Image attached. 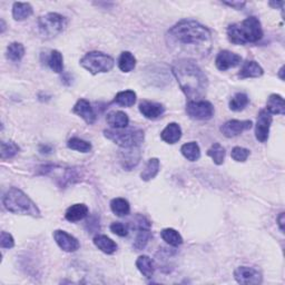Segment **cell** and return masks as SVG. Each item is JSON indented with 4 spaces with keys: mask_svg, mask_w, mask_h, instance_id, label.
I'll return each instance as SVG.
<instances>
[{
    "mask_svg": "<svg viewBox=\"0 0 285 285\" xmlns=\"http://www.w3.org/2000/svg\"><path fill=\"white\" fill-rule=\"evenodd\" d=\"M168 46L184 55L203 58L212 50V33L196 20L184 19L175 24L166 33Z\"/></svg>",
    "mask_w": 285,
    "mask_h": 285,
    "instance_id": "6da1fadb",
    "label": "cell"
},
{
    "mask_svg": "<svg viewBox=\"0 0 285 285\" xmlns=\"http://www.w3.org/2000/svg\"><path fill=\"white\" fill-rule=\"evenodd\" d=\"M172 72L182 92L189 100H201L206 95V75L193 59L180 58L172 65Z\"/></svg>",
    "mask_w": 285,
    "mask_h": 285,
    "instance_id": "7a4b0ae2",
    "label": "cell"
},
{
    "mask_svg": "<svg viewBox=\"0 0 285 285\" xmlns=\"http://www.w3.org/2000/svg\"><path fill=\"white\" fill-rule=\"evenodd\" d=\"M228 40L234 45H246L257 43L263 37V29L259 18L247 17L241 23L227 27Z\"/></svg>",
    "mask_w": 285,
    "mask_h": 285,
    "instance_id": "3957f363",
    "label": "cell"
},
{
    "mask_svg": "<svg viewBox=\"0 0 285 285\" xmlns=\"http://www.w3.org/2000/svg\"><path fill=\"white\" fill-rule=\"evenodd\" d=\"M3 204L7 211L12 214L27 215L35 219L42 216L36 203L18 187H10L4 194Z\"/></svg>",
    "mask_w": 285,
    "mask_h": 285,
    "instance_id": "277c9868",
    "label": "cell"
},
{
    "mask_svg": "<svg viewBox=\"0 0 285 285\" xmlns=\"http://www.w3.org/2000/svg\"><path fill=\"white\" fill-rule=\"evenodd\" d=\"M104 136L121 148L139 147L145 138L144 131L139 128H120L105 130Z\"/></svg>",
    "mask_w": 285,
    "mask_h": 285,
    "instance_id": "5b68a950",
    "label": "cell"
},
{
    "mask_svg": "<svg viewBox=\"0 0 285 285\" xmlns=\"http://www.w3.org/2000/svg\"><path fill=\"white\" fill-rule=\"evenodd\" d=\"M68 24V19L57 12H49L39 17L38 31L45 39H51L62 33Z\"/></svg>",
    "mask_w": 285,
    "mask_h": 285,
    "instance_id": "8992f818",
    "label": "cell"
},
{
    "mask_svg": "<svg viewBox=\"0 0 285 285\" xmlns=\"http://www.w3.org/2000/svg\"><path fill=\"white\" fill-rule=\"evenodd\" d=\"M80 66L92 75H97L111 72L115 66V60L101 51H90L80 59Z\"/></svg>",
    "mask_w": 285,
    "mask_h": 285,
    "instance_id": "52a82bcc",
    "label": "cell"
},
{
    "mask_svg": "<svg viewBox=\"0 0 285 285\" xmlns=\"http://www.w3.org/2000/svg\"><path fill=\"white\" fill-rule=\"evenodd\" d=\"M39 174L51 176L62 187L80 181L79 169L75 167H62L57 165H44L39 167Z\"/></svg>",
    "mask_w": 285,
    "mask_h": 285,
    "instance_id": "ba28073f",
    "label": "cell"
},
{
    "mask_svg": "<svg viewBox=\"0 0 285 285\" xmlns=\"http://www.w3.org/2000/svg\"><path fill=\"white\" fill-rule=\"evenodd\" d=\"M186 114L195 120H208L214 116V106L207 100H189L186 104Z\"/></svg>",
    "mask_w": 285,
    "mask_h": 285,
    "instance_id": "9c48e42d",
    "label": "cell"
},
{
    "mask_svg": "<svg viewBox=\"0 0 285 285\" xmlns=\"http://www.w3.org/2000/svg\"><path fill=\"white\" fill-rule=\"evenodd\" d=\"M272 115H271L266 110L260 111L257 115L256 125H255V137L261 142H265L270 136V128L272 125Z\"/></svg>",
    "mask_w": 285,
    "mask_h": 285,
    "instance_id": "30bf717a",
    "label": "cell"
},
{
    "mask_svg": "<svg viewBox=\"0 0 285 285\" xmlns=\"http://www.w3.org/2000/svg\"><path fill=\"white\" fill-rule=\"evenodd\" d=\"M234 279L239 284L256 285L262 283V274L253 268L239 266L234 271Z\"/></svg>",
    "mask_w": 285,
    "mask_h": 285,
    "instance_id": "8fae6325",
    "label": "cell"
},
{
    "mask_svg": "<svg viewBox=\"0 0 285 285\" xmlns=\"http://www.w3.org/2000/svg\"><path fill=\"white\" fill-rule=\"evenodd\" d=\"M252 126H253L252 120L230 119L221 126V133L227 138H233L239 136V135H241L243 132L251 130Z\"/></svg>",
    "mask_w": 285,
    "mask_h": 285,
    "instance_id": "7c38bea8",
    "label": "cell"
},
{
    "mask_svg": "<svg viewBox=\"0 0 285 285\" xmlns=\"http://www.w3.org/2000/svg\"><path fill=\"white\" fill-rule=\"evenodd\" d=\"M242 57L237 54H234L229 50H222L215 58L216 68L221 72H226L229 68H235L241 65Z\"/></svg>",
    "mask_w": 285,
    "mask_h": 285,
    "instance_id": "4fadbf2b",
    "label": "cell"
},
{
    "mask_svg": "<svg viewBox=\"0 0 285 285\" xmlns=\"http://www.w3.org/2000/svg\"><path fill=\"white\" fill-rule=\"evenodd\" d=\"M54 240L56 241L57 245L65 252L73 253L79 250L80 244L76 237L68 234L63 229H56L54 232Z\"/></svg>",
    "mask_w": 285,
    "mask_h": 285,
    "instance_id": "5bb4252c",
    "label": "cell"
},
{
    "mask_svg": "<svg viewBox=\"0 0 285 285\" xmlns=\"http://www.w3.org/2000/svg\"><path fill=\"white\" fill-rule=\"evenodd\" d=\"M73 113L83 118L88 125H93L97 119L96 113L94 112L91 103L84 98L77 100V103L73 107Z\"/></svg>",
    "mask_w": 285,
    "mask_h": 285,
    "instance_id": "9a60e30c",
    "label": "cell"
},
{
    "mask_svg": "<svg viewBox=\"0 0 285 285\" xmlns=\"http://www.w3.org/2000/svg\"><path fill=\"white\" fill-rule=\"evenodd\" d=\"M140 114L147 119L155 120L161 118L165 113V107L161 103H155V101L142 100L139 104Z\"/></svg>",
    "mask_w": 285,
    "mask_h": 285,
    "instance_id": "2e32d148",
    "label": "cell"
},
{
    "mask_svg": "<svg viewBox=\"0 0 285 285\" xmlns=\"http://www.w3.org/2000/svg\"><path fill=\"white\" fill-rule=\"evenodd\" d=\"M264 69L261 67L259 63H256L255 60H246L243 64L242 68L239 73V78L246 79V78H259L263 76Z\"/></svg>",
    "mask_w": 285,
    "mask_h": 285,
    "instance_id": "e0dca14e",
    "label": "cell"
},
{
    "mask_svg": "<svg viewBox=\"0 0 285 285\" xmlns=\"http://www.w3.org/2000/svg\"><path fill=\"white\" fill-rule=\"evenodd\" d=\"M182 128L177 123H169L161 133V138L167 144H176L182 138Z\"/></svg>",
    "mask_w": 285,
    "mask_h": 285,
    "instance_id": "ac0fdd59",
    "label": "cell"
},
{
    "mask_svg": "<svg viewBox=\"0 0 285 285\" xmlns=\"http://www.w3.org/2000/svg\"><path fill=\"white\" fill-rule=\"evenodd\" d=\"M140 159V154L137 147L125 148V151L120 154L121 165L127 171H131L133 167L136 166Z\"/></svg>",
    "mask_w": 285,
    "mask_h": 285,
    "instance_id": "d6986e66",
    "label": "cell"
},
{
    "mask_svg": "<svg viewBox=\"0 0 285 285\" xmlns=\"http://www.w3.org/2000/svg\"><path fill=\"white\" fill-rule=\"evenodd\" d=\"M107 124L115 130H120V128H126L130 124V118L128 115L121 111H115L107 114L106 116Z\"/></svg>",
    "mask_w": 285,
    "mask_h": 285,
    "instance_id": "ffe728a7",
    "label": "cell"
},
{
    "mask_svg": "<svg viewBox=\"0 0 285 285\" xmlns=\"http://www.w3.org/2000/svg\"><path fill=\"white\" fill-rule=\"evenodd\" d=\"M90 213L87 205L85 204H74L67 208L65 213V219L70 223H76L81 220H84L85 217Z\"/></svg>",
    "mask_w": 285,
    "mask_h": 285,
    "instance_id": "44dd1931",
    "label": "cell"
},
{
    "mask_svg": "<svg viewBox=\"0 0 285 285\" xmlns=\"http://www.w3.org/2000/svg\"><path fill=\"white\" fill-rule=\"evenodd\" d=\"M93 241L95 246L107 255H112L117 251V244L106 235H96Z\"/></svg>",
    "mask_w": 285,
    "mask_h": 285,
    "instance_id": "7402d4cb",
    "label": "cell"
},
{
    "mask_svg": "<svg viewBox=\"0 0 285 285\" xmlns=\"http://www.w3.org/2000/svg\"><path fill=\"white\" fill-rule=\"evenodd\" d=\"M266 111L271 115H284L285 114V105L284 98L281 95L272 94L270 95L266 101Z\"/></svg>",
    "mask_w": 285,
    "mask_h": 285,
    "instance_id": "603a6c76",
    "label": "cell"
},
{
    "mask_svg": "<svg viewBox=\"0 0 285 285\" xmlns=\"http://www.w3.org/2000/svg\"><path fill=\"white\" fill-rule=\"evenodd\" d=\"M159 168H161V162L158 158L153 157L151 159H148L147 164L145 165L142 172L140 173V179L144 182H149L154 180L156 176L159 173Z\"/></svg>",
    "mask_w": 285,
    "mask_h": 285,
    "instance_id": "cb8c5ba5",
    "label": "cell"
},
{
    "mask_svg": "<svg viewBox=\"0 0 285 285\" xmlns=\"http://www.w3.org/2000/svg\"><path fill=\"white\" fill-rule=\"evenodd\" d=\"M32 13V6L28 3H15L12 5V17L17 22H23L29 18Z\"/></svg>",
    "mask_w": 285,
    "mask_h": 285,
    "instance_id": "d4e9b609",
    "label": "cell"
},
{
    "mask_svg": "<svg viewBox=\"0 0 285 285\" xmlns=\"http://www.w3.org/2000/svg\"><path fill=\"white\" fill-rule=\"evenodd\" d=\"M136 268L146 279H152L155 273V264L151 257L147 255H141L136 260Z\"/></svg>",
    "mask_w": 285,
    "mask_h": 285,
    "instance_id": "484cf974",
    "label": "cell"
},
{
    "mask_svg": "<svg viewBox=\"0 0 285 285\" xmlns=\"http://www.w3.org/2000/svg\"><path fill=\"white\" fill-rule=\"evenodd\" d=\"M182 155L189 161V162H196L201 157V148L196 141H189L181 147Z\"/></svg>",
    "mask_w": 285,
    "mask_h": 285,
    "instance_id": "4316f807",
    "label": "cell"
},
{
    "mask_svg": "<svg viewBox=\"0 0 285 285\" xmlns=\"http://www.w3.org/2000/svg\"><path fill=\"white\" fill-rule=\"evenodd\" d=\"M112 212L118 217H125L131 213V205L127 200L117 198L111 202Z\"/></svg>",
    "mask_w": 285,
    "mask_h": 285,
    "instance_id": "83f0119b",
    "label": "cell"
},
{
    "mask_svg": "<svg viewBox=\"0 0 285 285\" xmlns=\"http://www.w3.org/2000/svg\"><path fill=\"white\" fill-rule=\"evenodd\" d=\"M25 56V47L20 43H11L7 47L6 57L8 58L12 63H18L22 60Z\"/></svg>",
    "mask_w": 285,
    "mask_h": 285,
    "instance_id": "f1b7e54d",
    "label": "cell"
},
{
    "mask_svg": "<svg viewBox=\"0 0 285 285\" xmlns=\"http://www.w3.org/2000/svg\"><path fill=\"white\" fill-rule=\"evenodd\" d=\"M136 66V58L131 51H123L118 58V67L123 73L132 72Z\"/></svg>",
    "mask_w": 285,
    "mask_h": 285,
    "instance_id": "f546056e",
    "label": "cell"
},
{
    "mask_svg": "<svg viewBox=\"0 0 285 285\" xmlns=\"http://www.w3.org/2000/svg\"><path fill=\"white\" fill-rule=\"evenodd\" d=\"M161 236L163 241H165L171 246L177 247L183 244L182 235L174 228H164L161 232Z\"/></svg>",
    "mask_w": 285,
    "mask_h": 285,
    "instance_id": "4dcf8cb0",
    "label": "cell"
},
{
    "mask_svg": "<svg viewBox=\"0 0 285 285\" xmlns=\"http://www.w3.org/2000/svg\"><path fill=\"white\" fill-rule=\"evenodd\" d=\"M136 93L134 91H124L119 92L116 96H115L114 101L119 106L123 107H132L136 103Z\"/></svg>",
    "mask_w": 285,
    "mask_h": 285,
    "instance_id": "1f68e13d",
    "label": "cell"
},
{
    "mask_svg": "<svg viewBox=\"0 0 285 285\" xmlns=\"http://www.w3.org/2000/svg\"><path fill=\"white\" fill-rule=\"evenodd\" d=\"M47 64H48L49 68L52 72H55L56 74H62L64 72L63 54L60 51H58V50H51Z\"/></svg>",
    "mask_w": 285,
    "mask_h": 285,
    "instance_id": "d6a6232c",
    "label": "cell"
},
{
    "mask_svg": "<svg viewBox=\"0 0 285 285\" xmlns=\"http://www.w3.org/2000/svg\"><path fill=\"white\" fill-rule=\"evenodd\" d=\"M250 103V98L245 93H237L229 100V110L233 112H242Z\"/></svg>",
    "mask_w": 285,
    "mask_h": 285,
    "instance_id": "836d02e7",
    "label": "cell"
},
{
    "mask_svg": "<svg viewBox=\"0 0 285 285\" xmlns=\"http://www.w3.org/2000/svg\"><path fill=\"white\" fill-rule=\"evenodd\" d=\"M207 156L213 159L216 165H222L225 159V148H224L220 142H214V144L207 149Z\"/></svg>",
    "mask_w": 285,
    "mask_h": 285,
    "instance_id": "e575fe53",
    "label": "cell"
},
{
    "mask_svg": "<svg viewBox=\"0 0 285 285\" xmlns=\"http://www.w3.org/2000/svg\"><path fill=\"white\" fill-rule=\"evenodd\" d=\"M136 230H137V235H136V239L134 241L133 246L136 251H141L146 247L149 240H151L152 232H151V228H139Z\"/></svg>",
    "mask_w": 285,
    "mask_h": 285,
    "instance_id": "d590c367",
    "label": "cell"
},
{
    "mask_svg": "<svg viewBox=\"0 0 285 285\" xmlns=\"http://www.w3.org/2000/svg\"><path fill=\"white\" fill-rule=\"evenodd\" d=\"M67 147L69 149H73V151H77L80 153H90L93 148L90 141L78 137H72L68 140V142H67Z\"/></svg>",
    "mask_w": 285,
    "mask_h": 285,
    "instance_id": "8d00e7d4",
    "label": "cell"
},
{
    "mask_svg": "<svg viewBox=\"0 0 285 285\" xmlns=\"http://www.w3.org/2000/svg\"><path fill=\"white\" fill-rule=\"evenodd\" d=\"M20 148L19 146L13 141H3L2 142V149H0V155H2V159H9L15 157V156L19 153Z\"/></svg>",
    "mask_w": 285,
    "mask_h": 285,
    "instance_id": "74e56055",
    "label": "cell"
},
{
    "mask_svg": "<svg viewBox=\"0 0 285 285\" xmlns=\"http://www.w3.org/2000/svg\"><path fill=\"white\" fill-rule=\"evenodd\" d=\"M250 155H251V152L248 151L247 148L240 147V146L234 147L232 149V153H230V156H232V158L235 162H239V163H244L245 161H247Z\"/></svg>",
    "mask_w": 285,
    "mask_h": 285,
    "instance_id": "f35d334b",
    "label": "cell"
},
{
    "mask_svg": "<svg viewBox=\"0 0 285 285\" xmlns=\"http://www.w3.org/2000/svg\"><path fill=\"white\" fill-rule=\"evenodd\" d=\"M111 230L114 234L120 237H125L128 235V226L121 222H114L111 225Z\"/></svg>",
    "mask_w": 285,
    "mask_h": 285,
    "instance_id": "ab89813d",
    "label": "cell"
},
{
    "mask_svg": "<svg viewBox=\"0 0 285 285\" xmlns=\"http://www.w3.org/2000/svg\"><path fill=\"white\" fill-rule=\"evenodd\" d=\"M0 246L3 248H12L15 246V240L11 234L3 230L2 235H0Z\"/></svg>",
    "mask_w": 285,
    "mask_h": 285,
    "instance_id": "60d3db41",
    "label": "cell"
},
{
    "mask_svg": "<svg viewBox=\"0 0 285 285\" xmlns=\"http://www.w3.org/2000/svg\"><path fill=\"white\" fill-rule=\"evenodd\" d=\"M223 4L228 7H232L233 9H236V10H242L244 7L246 6L245 2H223Z\"/></svg>",
    "mask_w": 285,
    "mask_h": 285,
    "instance_id": "b9f144b4",
    "label": "cell"
},
{
    "mask_svg": "<svg viewBox=\"0 0 285 285\" xmlns=\"http://www.w3.org/2000/svg\"><path fill=\"white\" fill-rule=\"evenodd\" d=\"M276 221H277V225H279V227L281 229V232L283 233L284 232V221H285V215L283 212L280 213V215L277 216Z\"/></svg>",
    "mask_w": 285,
    "mask_h": 285,
    "instance_id": "7bdbcfd3",
    "label": "cell"
},
{
    "mask_svg": "<svg viewBox=\"0 0 285 285\" xmlns=\"http://www.w3.org/2000/svg\"><path fill=\"white\" fill-rule=\"evenodd\" d=\"M39 152L42 154H49L52 152V148L48 145H42L39 148Z\"/></svg>",
    "mask_w": 285,
    "mask_h": 285,
    "instance_id": "ee69618b",
    "label": "cell"
},
{
    "mask_svg": "<svg viewBox=\"0 0 285 285\" xmlns=\"http://www.w3.org/2000/svg\"><path fill=\"white\" fill-rule=\"evenodd\" d=\"M269 5L271 7H273V8H275V9L279 8V7H280V8H282L283 5H284V2H270Z\"/></svg>",
    "mask_w": 285,
    "mask_h": 285,
    "instance_id": "f6af8a7d",
    "label": "cell"
},
{
    "mask_svg": "<svg viewBox=\"0 0 285 285\" xmlns=\"http://www.w3.org/2000/svg\"><path fill=\"white\" fill-rule=\"evenodd\" d=\"M6 30V23H5V20L2 19V30H0V32L4 33Z\"/></svg>",
    "mask_w": 285,
    "mask_h": 285,
    "instance_id": "bcb514c9",
    "label": "cell"
},
{
    "mask_svg": "<svg viewBox=\"0 0 285 285\" xmlns=\"http://www.w3.org/2000/svg\"><path fill=\"white\" fill-rule=\"evenodd\" d=\"M283 73H284V66L281 67V69H280V72H279V77H280L282 80L284 79V77H283Z\"/></svg>",
    "mask_w": 285,
    "mask_h": 285,
    "instance_id": "7dc6e473",
    "label": "cell"
}]
</instances>
